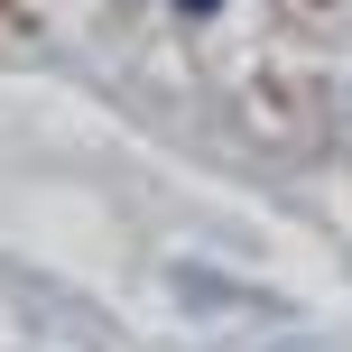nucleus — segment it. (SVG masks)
Instances as JSON below:
<instances>
[{
  "label": "nucleus",
  "instance_id": "1",
  "mask_svg": "<svg viewBox=\"0 0 352 352\" xmlns=\"http://www.w3.org/2000/svg\"><path fill=\"white\" fill-rule=\"evenodd\" d=\"M176 10H223V0H176Z\"/></svg>",
  "mask_w": 352,
  "mask_h": 352
}]
</instances>
